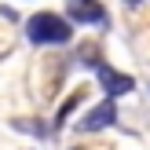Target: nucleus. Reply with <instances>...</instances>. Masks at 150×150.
I'll return each instance as SVG.
<instances>
[{"label": "nucleus", "instance_id": "obj_1", "mask_svg": "<svg viewBox=\"0 0 150 150\" xmlns=\"http://www.w3.org/2000/svg\"><path fill=\"white\" fill-rule=\"evenodd\" d=\"M26 37H29V44H66L73 37V26L55 11H37L26 22Z\"/></svg>", "mask_w": 150, "mask_h": 150}, {"label": "nucleus", "instance_id": "obj_2", "mask_svg": "<svg viewBox=\"0 0 150 150\" xmlns=\"http://www.w3.org/2000/svg\"><path fill=\"white\" fill-rule=\"evenodd\" d=\"M92 70H95V77H99V84H103V92H106V99L128 95L132 88H136V81H132L128 73H117L114 66H106V62H95Z\"/></svg>", "mask_w": 150, "mask_h": 150}, {"label": "nucleus", "instance_id": "obj_3", "mask_svg": "<svg viewBox=\"0 0 150 150\" xmlns=\"http://www.w3.org/2000/svg\"><path fill=\"white\" fill-rule=\"evenodd\" d=\"M114 121H117V106H114V99H103L99 106H92L77 125H73V128H77V132H103V128H110Z\"/></svg>", "mask_w": 150, "mask_h": 150}, {"label": "nucleus", "instance_id": "obj_4", "mask_svg": "<svg viewBox=\"0 0 150 150\" xmlns=\"http://www.w3.org/2000/svg\"><path fill=\"white\" fill-rule=\"evenodd\" d=\"M66 11H70L73 22H81V26H106V7L99 4V0H66Z\"/></svg>", "mask_w": 150, "mask_h": 150}, {"label": "nucleus", "instance_id": "obj_5", "mask_svg": "<svg viewBox=\"0 0 150 150\" xmlns=\"http://www.w3.org/2000/svg\"><path fill=\"white\" fill-rule=\"evenodd\" d=\"M81 99H84V92H73V95H70V99H66V103H62V106H59V117H55V125H62V121H66V117H70V114H73V110H77V106H81Z\"/></svg>", "mask_w": 150, "mask_h": 150}, {"label": "nucleus", "instance_id": "obj_6", "mask_svg": "<svg viewBox=\"0 0 150 150\" xmlns=\"http://www.w3.org/2000/svg\"><path fill=\"white\" fill-rule=\"evenodd\" d=\"M11 128H15V132H26V136H40V139L48 136V128H44V121H15Z\"/></svg>", "mask_w": 150, "mask_h": 150}, {"label": "nucleus", "instance_id": "obj_7", "mask_svg": "<svg viewBox=\"0 0 150 150\" xmlns=\"http://www.w3.org/2000/svg\"><path fill=\"white\" fill-rule=\"evenodd\" d=\"M128 4H143V0H128Z\"/></svg>", "mask_w": 150, "mask_h": 150}, {"label": "nucleus", "instance_id": "obj_8", "mask_svg": "<svg viewBox=\"0 0 150 150\" xmlns=\"http://www.w3.org/2000/svg\"><path fill=\"white\" fill-rule=\"evenodd\" d=\"M77 150H81V146H77Z\"/></svg>", "mask_w": 150, "mask_h": 150}]
</instances>
